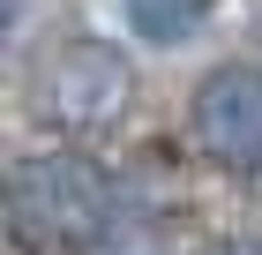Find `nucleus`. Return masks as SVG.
<instances>
[{
  "label": "nucleus",
  "instance_id": "3",
  "mask_svg": "<svg viewBox=\"0 0 262 255\" xmlns=\"http://www.w3.org/2000/svg\"><path fill=\"white\" fill-rule=\"evenodd\" d=\"M187 135L225 173H262V75L255 68H210L187 105Z\"/></svg>",
  "mask_w": 262,
  "mask_h": 255
},
{
  "label": "nucleus",
  "instance_id": "2",
  "mask_svg": "<svg viewBox=\"0 0 262 255\" xmlns=\"http://www.w3.org/2000/svg\"><path fill=\"white\" fill-rule=\"evenodd\" d=\"M135 98V68L127 53H113L105 38H68L38 60L30 75V113L53 135H105Z\"/></svg>",
  "mask_w": 262,
  "mask_h": 255
},
{
  "label": "nucleus",
  "instance_id": "4",
  "mask_svg": "<svg viewBox=\"0 0 262 255\" xmlns=\"http://www.w3.org/2000/svg\"><path fill=\"white\" fill-rule=\"evenodd\" d=\"M210 8H217V0H120L127 30H142L150 45H180V38H195L202 23H210Z\"/></svg>",
  "mask_w": 262,
  "mask_h": 255
},
{
  "label": "nucleus",
  "instance_id": "1",
  "mask_svg": "<svg viewBox=\"0 0 262 255\" xmlns=\"http://www.w3.org/2000/svg\"><path fill=\"white\" fill-rule=\"evenodd\" d=\"M127 233V188L75 150L8 165V240L23 255H105Z\"/></svg>",
  "mask_w": 262,
  "mask_h": 255
},
{
  "label": "nucleus",
  "instance_id": "5",
  "mask_svg": "<svg viewBox=\"0 0 262 255\" xmlns=\"http://www.w3.org/2000/svg\"><path fill=\"white\" fill-rule=\"evenodd\" d=\"M225 255H262V248H225Z\"/></svg>",
  "mask_w": 262,
  "mask_h": 255
}]
</instances>
